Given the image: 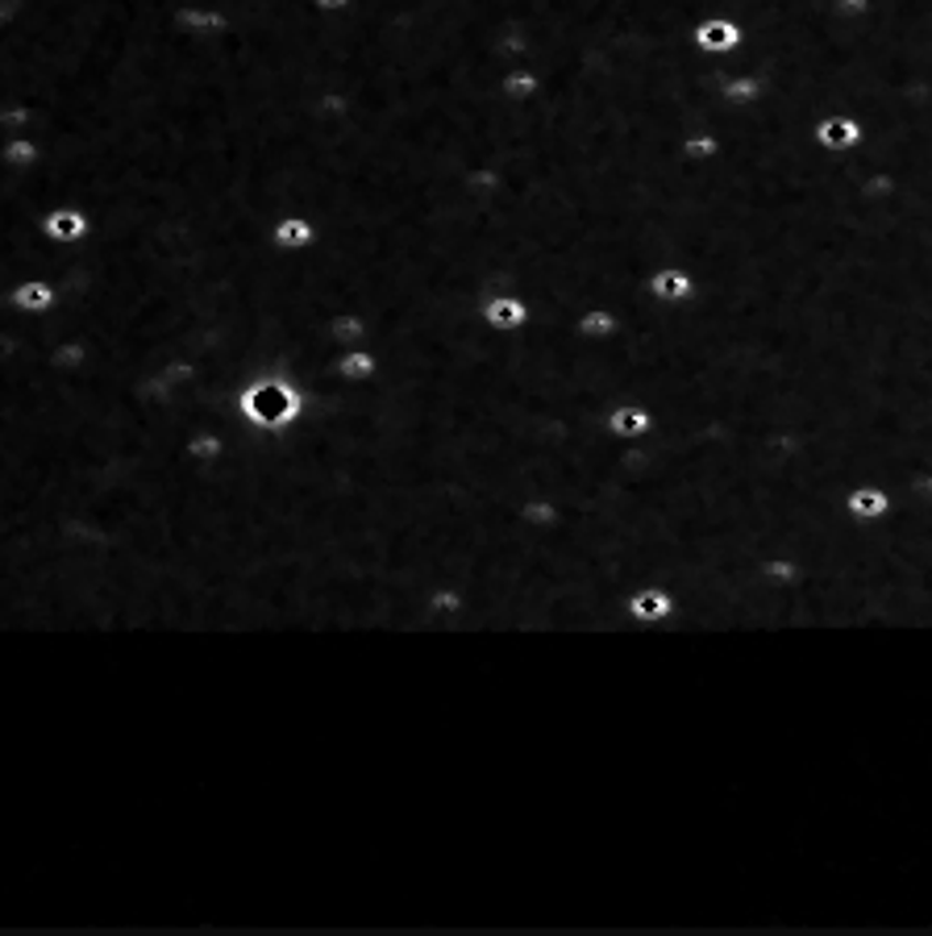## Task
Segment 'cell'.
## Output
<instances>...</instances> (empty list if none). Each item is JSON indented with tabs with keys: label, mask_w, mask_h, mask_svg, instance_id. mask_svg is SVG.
Returning a JSON list of instances; mask_svg holds the SVG:
<instances>
[{
	"label": "cell",
	"mask_w": 932,
	"mask_h": 936,
	"mask_svg": "<svg viewBox=\"0 0 932 936\" xmlns=\"http://www.w3.org/2000/svg\"><path fill=\"white\" fill-rule=\"evenodd\" d=\"M625 612H629L637 629H662L674 617V596L667 587H658V583H641L625 599Z\"/></svg>",
	"instance_id": "6da1fadb"
},
{
	"label": "cell",
	"mask_w": 932,
	"mask_h": 936,
	"mask_svg": "<svg viewBox=\"0 0 932 936\" xmlns=\"http://www.w3.org/2000/svg\"><path fill=\"white\" fill-rule=\"evenodd\" d=\"M841 504H845V516H849V521L878 524L896 512V496H891L882 483H858V487H849V491H845V500H841Z\"/></svg>",
	"instance_id": "7a4b0ae2"
},
{
	"label": "cell",
	"mask_w": 932,
	"mask_h": 936,
	"mask_svg": "<svg viewBox=\"0 0 932 936\" xmlns=\"http://www.w3.org/2000/svg\"><path fill=\"white\" fill-rule=\"evenodd\" d=\"M816 146L821 150H854L866 142V126H861L854 112H833V117H821L816 121Z\"/></svg>",
	"instance_id": "3957f363"
},
{
	"label": "cell",
	"mask_w": 932,
	"mask_h": 936,
	"mask_svg": "<svg viewBox=\"0 0 932 936\" xmlns=\"http://www.w3.org/2000/svg\"><path fill=\"white\" fill-rule=\"evenodd\" d=\"M604 429L608 437L616 442H633V437H646L653 429V412L646 404H633V400H625V404H616L608 416H604Z\"/></svg>",
	"instance_id": "277c9868"
},
{
	"label": "cell",
	"mask_w": 932,
	"mask_h": 936,
	"mask_svg": "<svg viewBox=\"0 0 932 936\" xmlns=\"http://www.w3.org/2000/svg\"><path fill=\"white\" fill-rule=\"evenodd\" d=\"M646 292H650L653 300L683 304V300H691L700 292V283H695V275H691L687 266H658L650 280H646Z\"/></svg>",
	"instance_id": "5b68a950"
},
{
	"label": "cell",
	"mask_w": 932,
	"mask_h": 936,
	"mask_svg": "<svg viewBox=\"0 0 932 936\" xmlns=\"http://www.w3.org/2000/svg\"><path fill=\"white\" fill-rule=\"evenodd\" d=\"M737 42H741V30L733 25V18H708L695 25V46L704 55H733Z\"/></svg>",
	"instance_id": "8992f818"
},
{
	"label": "cell",
	"mask_w": 932,
	"mask_h": 936,
	"mask_svg": "<svg viewBox=\"0 0 932 936\" xmlns=\"http://www.w3.org/2000/svg\"><path fill=\"white\" fill-rule=\"evenodd\" d=\"M484 320L491 325V329H521L524 320H529V304H524V300H512V296L487 300Z\"/></svg>",
	"instance_id": "52a82bcc"
},
{
	"label": "cell",
	"mask_w": 932,
	"mask_h": 936,
	"mask_svg": "<svg viewBox=\"0 0 932 936\" xmlns=\"http://www.w3.org/2000/svg\"><path fill=\"white\" fill-rule=\"evenodd\" d=\"M720 150H725V142H720L716 133H700V138H687V142H683V159H700V167H704V163H712Z\"/></svg>",
	"instance_id": "ba28073f"
},
{
	"label": "cell",
	"mask_w": 932,
	"mask_h": 936,
	"mask_svg": "<svg viewBox=\"0 0 932 936\" xmlns=\"http://www.w3.org/2000/svg\"><path fill=\"white\" fill-rule=\"evenodd\" d=\"M13 304L25 308V313L30 308H51V287L46 283H21L18 292H13Z\"/></svg>",
	"instance_id": "9c48e42d"
},
{
	"label": "cell",
	"mask_w": 932,
	"mask_h": 936,
	"mask_svg": "<svg viewBox=\"0 0 932 936\" xmlns=\"http://www.w3.org/2000/svg\"><path fill=\"white\" fill-rule=\"evenodd\" d=\"M578 329L587 337H608V334H616V320L608 317V313H587V317L578 320Z\"/></svg>",
	"instance_id": "30bf717a"
},
{
	"label": "cell",
	"mask_w": 932,
	"mask_h": 936,
	"mask_svg": "<svg viewBox=\"0 0 932 936\" xmlns=\"http://www.w3.org/2000/svg\"><path fill=\"white\" fill-rule=\"evenodd\" d=\"M308 238H313V229H308L304 221H283L280 225V242L283 246H304Z\"/></svg>",
	"instance_id": "8fae6325"
},
{
	"label": "cell",
	"mask_w": 932,
	"mask_h": 936,
	"mask_svg": "<svg viewBox=\"0 0 932 936\" xmlns=\"http://www.w3.org/2000/svg\"><path fill=\"white\" fill-rule=\"evenodd\" d=\"M371 371H375L371 355H350V358H342V374H346V379H367Z\"/></svg>",
	"instance_id": "7c38bea8"
},
{
	"label": "cell",
	"mask_w": 932,
	"mask_h": 936,
	"mask_svg": "<svg viewBox=\"0 0 932 936\" xmlns=\"http://www.w3.org/2000/svg\"><path fill=\"white\" fill-rule=\"evenodd\" d=\"M55 238H79V217H67V213H58V217H51V225H46Z\"/></svg>",
	"instance_id": "4fadbf2b"
},
{
	"label": "cell",
	"mask_w": 932,
	"mask_h": 936,
	"mask_svg": "<svg viewBox=\"0 0 932 936\" xmlns=\"http://www.w3.org/2000/svg\"><path fill=\"white\" fill-rule=\"evenodd\" d=\"M321 4H346V0H321Z\"/></svg>",
	"instance_id": "5bb4252c"
}]
</instances>
